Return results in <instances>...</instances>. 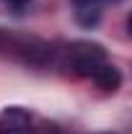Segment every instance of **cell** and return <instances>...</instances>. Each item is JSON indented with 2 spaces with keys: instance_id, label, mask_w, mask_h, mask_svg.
Listing matches in <instances>:
<instances>
[{
  "instance_id": "6",
  "label": "cell",
  "mask_w": 132,
  "mask_h": 134,
  "mask_svg": "<svg viewBox=\"0 0 132 134\" xmlns=\"http://www.w3.org/2000/svg\"><path fill=\"white\" fill-rule=\"evenodd\" d=\"M101 3H104V5H109V3H111V5H114V3H119V0H101Z\"/></svg>"
},
{
  "instance_id": "1",
  "label": "cell",
  "mask_w": 132,
  "mask_h": 134,
  "mask_svg": "<svg viewBox=\"0 0 132 134\" xmlns=\"http://www.w3.org/2000/svg\"><path fill=\"white\" fill-rule=\"evenodd\" d=\"M109 62L106 57V49L101 44H93V41H73L65 47V65L80 75V77H93L96 70L104 67Z\"/></svg>"
},
{
  "instance_id": "3",
  "label": "cell",
  "mask_w": 132,
  "mask_h": 134,
  "mask_svg": "<svg viewBox=\"0 0 132 134\" xmlns=\"http://www.w3.org/2000/svg\"><path fill=\"white\" fill-rule=\"evenodd\" d=\"M73 13H75V21L80 26L93 29L104 13V3L101 0H73Z\"/></svg>"
},
{
  "instance_id": "5",
  "label": "cell",
  "mask_w": 132,
  "mask_h": 134,
  "mask_svg": "<svg viewBox=\"0 0 132 134\" xmlns=\"http://www.w3.org/2000/svg\"><path fill=\"white\" fill-rule=\"evenodd\" d=\"M5 5H11V8H23V5H29L31 0H3Z\"/></svg>"
},
{
  "instance_id": "4",
  "label": "cell",
  "mask_w": 132,
  "mask_h": 134,
  "mask_svg": "<svg viewBox=\"0 0 132 134\" xmlns=\"http://www.w3.org/2000/svg\"><path fill=\"white\" fill-rule=\"evenodd\" d=\"M91 80L99 85L101 90H111V93H114L116 88L122 85V72H119L111 62H106L104 67H99V70H96V75H93Z\"/></svg>"
},
{
  "instance_id": "2",
  "label": "cell",
  "mask_w": 132,
  "mask_h": 134,
  "mask_svg": "<svg viewBox=\"0 0 132 134\" xmlns=\"http://www.w3.org/2000/svg\"><path fill=\"white\" fill-rule=\"evenodd\" d=\"M0 134H36L31 114L21 106H8L0 114Z\"/></svg>"
}]
</instances>
